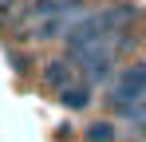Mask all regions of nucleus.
Masks as SVG:
<instances>
[{
  "label": "nucleus",
  "instance_id": "3",
  "mask_svg": "<svg viewBox=\"0 0 146 142\" xmlns=\"http://www.w3.org/2000/svg\"><path fill=\"white\" fill-rule=\"evenodd\" d=\"M71 59H67V55H63V59H48V63H44V71H40V83H44V87H48V91H63V87H67V83H71Z\"/></svg>",
  "mask_w": 146,
  "mask_h": 142
},
{
  "label": "nucleus",
  "instance_id": "6",
  "mask_svg": "<svg viewBox=\"0 0 146 142\" xmlns=\"http://www.w3.org/2000/svg\"><path fill=\"white\" fill-rule=\"evenodd\" d=\"M111 111H115V118H119V122H126V126H138V130H146V99L122 103V107H111Z\"/></svg>",
  "mask_w": 146,
  "mask_h": 142
},
{
  "label": "nucleus",
  "instance_id": "1",
  "mask_svg": "<svg viewBox=\"0 0 146 142\" xmlns=\"http://www.w3.org/2000/svg\"><path fill=\"white\" fill-rule=\"evenodd\" d=\"M134 99H146V59H134L111 79V95L107 103L111 107H122V103H134Z\"/></svg>",
  "mask_w": 146,
  "mask_h": 142
},
{
  "label": "nucleus",
  "instance_id": "5",
  "mask_svg": "<svg viewBox=\"0 0 146 142\" xmlns=\"http://www.w3.org/2000/svg\"><path fill=\"white\" fill-rule=\"evenodd\" d=\"M119 138V118H95L83 126V142H115Z\"/></svg>",
  "mask_w": 146,
  "mask_h": 142
},
{
  "label": "nucleus",
  "instance_id": "2",
  "mask_svg": "<svg viewBox=\"0 0 146 142\" xmlns=\"http://www.w3.org/2000/svg\"><path fill=\"white\" fill-rule=\"evenodd\" d=\"M55 99H59L67 111H87V107L95 103V83H87V79H79V83H75V79H71V83L55 95Z\"/></svg>",
  "mask_w": 146,
  "mask_h": 142
},
{
  "label": "nucleus",
  "instance_id": "4",
  "mask_svg": "<svg viewBox=\"0 0 146 142\" xmlns=\"http://www.w3.org/2000/svg\"><path fill=\"white\" fill-rule=\"evenodd\" d=\"M87 0H32L28 4V16L32 20H40V16H55V12H75V8H83Z\"/></svg>",
  "mask_w": 146,
  "mask_h": 142
}]
</instances>
